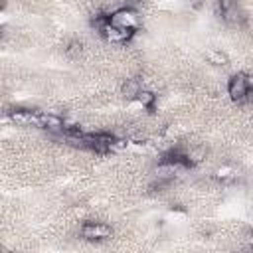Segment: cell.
<instances>
[{
    "instance_id": "cell-1",
    "label": "cell",
    "mask_w": 253,
    "mask_h": 253,
    "mask_svg": "<svg viewBox=\"0 0 253 253\" xmlns=\"http://www.w3.org/2000/svg\"><path fill=\"white\" fill-rule=\"evenodd\" d=\"M101 36L107 40V42H113V43H126L130 42V38L134 36V30H128V28H121V26H115L111 22H105L101 28H99Z\"/></svg>"
},
{
    "instance_id": "cell-2",
    "label": "cell",
    "mask_w": 253,
    "mask_h": 253,
    "mask_svg": "<svg viewBox=\"0 0 253 253\" xmlns=\"http://www.w3.org/2000/svg\"><path fill=\"white\" fill-rule=\"evenodd\" d=\"M111 235H113V229L107 223L85 221L81 225V237L87 239V241H103V239H109Z\"/></svg>"
},
{
    "instance_id": "cell-3",
    "label": "cell",
    "mask_w": 253,
    "mask_h": 253,
    "mask_svg": "<svg viewBox=\"0 0 253 253\" xmlns=\"http://www.w3.org/2000/svg\"><path fill=\"white\" fill-rule=\"evenodd\" d=\"M109 22L115 26H121V28L136 30L138 28V14H136V10L125 6V8H119L113 14H109Z\"/></svg>"
},
{
    "instance_id": "cell-4",
    "label": "cell",
    "mask_w": 253,
    "mask_h": 253,
    "mask_svg": "<svg viewBox=\"0 0 253 253\" xmlns=\"http://www.w3.org/2000/svg\"><path fill=\"white\" fill-rule=\"evenodd\" d=\"M227 95L231 97V101H245L249 95V87H247V75L245 73H235L229 83H227Z\"/></svg>"
},
{
    "instance_id": "cell-5",
    "label": "cell",
    "mask_w": 253,
    "mask_h": 253,
    "mask_svg": "<svg viewBox=\"0 0 253 253\" xmlns=\"http://www.w3.org/2000/svg\"><path fill=\"white\" fill-rule=\"evenodd\" d=\"M10 119L16 123V125H34V126H40V113L38 111H28V109H16L10 113Z\"/></svg>"
},
{
    "instance_id": "cell-6",
    "label": "cell",
    "mask_w": 253,
    "mask_h": 253,
    "mask_svg": "<svg viewBox=\"0 0 253 253\" xmlns=\"http://www.w3.org/2000/svg\"><path fill=\"white\" fill-rule=\"evenodd\" d=\"M40 128H45L51 132H63L65 130V119H61L53 113H40Z\"/></svg>"
},
{
    "instance_id": "cell-7",
    "label": "cell",
    "mask_w": 253,
    "mask_h": 253,
    "mask_svg": "<svg viewBox=\"0 0 253 253\" xmlns=\"http://www.w3.org/2000/svg\"><path fill=\"white\" fill-rule=\"evenodd\" d=\"M206 59H208V63H211V65H227L229 63V57H227V53L225 51H221V49H215V47H211V49H208L206 51Z\"/></svg>"
},
{
    "instance_id": "cell-8",
    "label": "cell",
    "mask_w": 253,
    "mask_h": 253,
    "mask_svg": "<svg viewBox=\"0 0 253 253\" xmlns=\"http://www.w3.org/2000/svg\"><path fill=\"white\" fill-rule=\"evenodd\" d=\"M140 83L136 81V79H126L125 83H123V87H121V91H123V95L126 97V99H136V95L140 93Z\"/></svg>"
},
{
    "instance_id": "cell-9",
    "label": "cell",
    "mask_w": 253,
    "mask_h": 253,
    "mask_svg": "<svg viewBox=\"0 0 253 253\" xmlns=\"http://www.w3.org/2000/svg\"><path fill=\"white\" fill-rule=\"evenodd\" d=\"M134 101H136L140 107H144V109H152L154 103H156V95H154L152 91H148V89H140V93L136 95Z\"/></svg>"
},
{
    "instance_id": "cell-10",
    "label": "cell",
    "mask_w": 253,
    "mask_h": 253,
    "mask_svg": "<svg viewBox=\"0 0 253 253\" xmlns=\"http://www.w3.org/2000/svg\"><path fill=\"white\" fill-rule=\"evenodd\" d=\"M81 42H71L69 45H67V49H65V53L69 55V57H79L81 55Z\"/></svg>"
},
{
    "instance_id": "cell-11",
    "label": "cell",
    "mask_w": 253,
    "mask_h": 253,
    "mask_svg": "<svg viewBox=\"0 0 253 253\" xmlns=\"http://www.w3.org/2000/svg\"><path fill=\"white\" fill-rule=\"evenodd\" d=\"M247 87H249V95H253V75H247Z\"/></svg>"
}]
</instances>
